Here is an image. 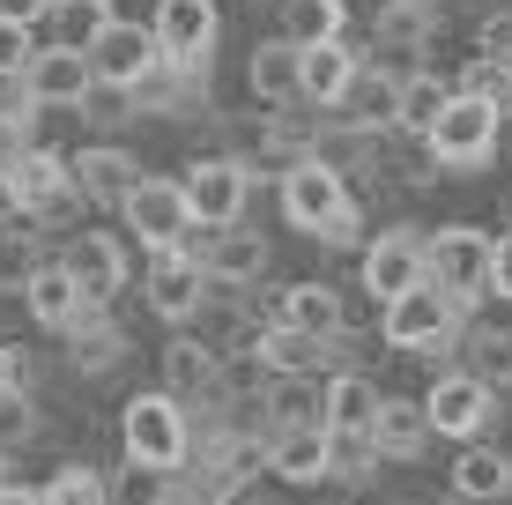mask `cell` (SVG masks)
I'll use <instances>...</instances> for the list:
<instances>
[{"label": "cell", "instance_id": "obj_1", "mask_svg": "<svg viewBox=\"0 0 512 505\" xmlns=\"http://www.w3.org/2000/svg\"><path fill=\"white\" fill-rule=\"evenodd\" d=\"M119 446H127V468H149V476H171V468L193 461V409L171 387H149L119 409Z\"/></svg>", "mask_w": 512, "mask_h": 505}, {"label": "cell", "instance_id": "obj_2", "mask_svg": "<svg viewBox=\"0 0 512 505\" xmlns=\"http://www.w3.org/2000/svg\"><path fill=\"white\" fill-rule=\"evenodd\" d=\"M461 320H468L461 298H453L446 283H431V275L379 305V335H386V350H401V357H446L453 342H461Z\"/></svg>", "mask_w": 512, "mask_h": 505}, {"label": "cell", "instance_id": "obj_3", "mask_svg": "<svg viewBox=\"0 0 512 505\" xmlns=\"http://www.w3.org/2000/svg\"><path fill=\"white\" fill-rule=\"evenodd\" d=\"M0 186H8V201L23 208V216H38L45 231H75V216L90 208L82 186H75V156H60L52 142H30L8 171H0Z\"/></svg>", "mask_w": 512, "mask_h": 505}, {"label": "cell", "instance_id": "obj_4", "mask_svg": "<svg viewBox=\"0 0 512 505\" xmlns=\"http://www.w3.org/2000/svg\"><path fill=\"white\" fill-rule=\"evenodd\" d=\"M498 134H505V112L483 90H461V82H453V104L431 119L423 142H431L438 171H483L490 156H498Z\"/></svg>", "mask_w": 512, "mask_h": 505}, {"label": "cell", "instance_id": "obj_5", "mask_svg": "<svg viewBox=\"0 0 512 505\" xmlns=\"http://www.w3.org/2000/svg\"><path fill=\"white\" fill-rule=\"evenodd\" d=\"M349 201H357V194H349V171H334L327 156H297V164L275 179V208H282V223H290V231H305V238H320Z\"/></svg>", "mask_w": 512, "mask_h": 505}, {"label": "cell", "instance_id": "obj_6", "mask_svg": "<svg viewBox=\"0 0 512 505\" xmlns=\"http://www.w3.org/2000/svg\"><path fill=\"white\" fill-rule=\"evenodd\" d=\"M119 223H127V238H134L141 253H171V246H186V231H193L186 186H179V179H149V171H141L134 194L119 201Z\"/></svg>", "mask_w": 512, "mask_h": 505}, {"label": "cell", "instance_id": "obj_7", "mask_svg": "<svg viewBox=\"0 0 512 505\" xmlns=\"http://www.w3.org/2000/svg\"><path fill=\"white\" fill-rule=\"evenodd\" d=\"M490 246H498V231H475V223H438L431 231V283H446L461 312L490 298Z\"/></svg>", "mask_w": 512, "mask_h": 505}, {"label": "cell", "instance_id": "obj_8", "mask_svg": "<svg viewBox=\"0 0 512 505\" xmlns=\"http://www.w3.org/2000/svg\"><path fill=\"white\" fill-rule=\"evenodd\" d=\"M141 305L156 312L164 327H193V312L208 305V260L171 246V253H149V275H141Z\"/></svg>", "mask_w": 512, "mask_h": 505}, {"label": "cell", "instance_id": "obj_9", "mask_svg": "<svg viewBox=\"0 0 512 505\" xmlns=\"http://www.w3.org/2000/svg\"><path fill=\"white\" fill-rule=\"evenodd\" d=\"M179 186H186L193 223H208V231L245 223V208H253V164H245V156H201Z\"/></svg>", "mask_w": 512, "mask_h": 505}, {"label": "cell", "instance_id": "obj_10", "mask_svg": "<svg viewBox=\"0 0 512 505\" xmlns=\"http://www.w3.org/2000/svg\"><path fill=\"white\" fill-rule=\"evenodd\" d=\"M364 290L386 305V298H401V290H416L423 275H431V231H416V223H394V231H379V238H364Z\"/></svg>", "mask_w": 512, "mask_h": 505}, {"label": "cell", "instance_id": "obj_11", "mask_svg": "<svg viewBox=\"0 0 512 505\" xmlns=\"http://www.w3.org/2000/svg\"><path fill=\"white\" fill-rule=\"evenodd\" d=\"M423 409H431V431H438V439H483L490 416H498V387H490V379H475L468 364H453V372L431 379Z\"/></svg>", "mask_w": 512, "mask_h": 505}, {"label": "cell", "instance_id": "obj_12", "mask_svg": "<svg viewBox=\"0 0 512 505\" xmlns=\"http://www.w3.org/2000/svg\"><path fill=\"white\" fill-rule=\"evenodd\" d=\"M60 268L75 275V283L90 290L97 305L127 298V283H134V260H127V238H112V231H60Z\"/></svg>", "mask_w": 512, "mask_h": 505}, {"label": "cell", "instance_id": "obj_13", "mask_svg": "<svg viewBox=\"0 0 512 505\" xmlns=\"http://www.w3.org/2000/svg\"><path fill=\"white\" fill-rule=\"evenodd\" d=\"M446 8L438 0H379V23H372V60H386L394 75H416L423 45L438 38Z\"/></svg>", "mask_w": 512, "mask_h": 505}, {"label": "cell", "instance_id": "obj_14", "mask_svg": "<svg viewBox=\"0 0 512 505\" xmlns=\"http://www.w3.org/2000/svg\"><path fill=\"white\" fill-rule=\"evenodd\" d=\"M149 30H156L171 67H208V52L223 38V15H216V0H156Z\"/></svg>", "mask_w": 512, "mask_h": 505}, {"label": "cell", "instance_id": "obj_15", "mask_svg": "<svg viewBox=\"0 0 512 505\" xmlns=\"http://www.w3.org/2000/svg\"><path fill=\"white\" fill-rule=\"evenodd\" d=\"M60 342H67V364H75L82 379L119 372V364H127V327H119V305H82L75 320L60 327Z\"/></svg>", "mask_w": 512, "mask_h": 505}, {"label": "cell", "instance_id": "obj_16", "mask_svg": "<svg viewBox=\"0 0 512 505\" xmlns=\"http://www.w3.org/2000/svg\"><path fill=\"white\" fill-rule=\"evenodd\" d=\"M357 67H364V52L349 45V30L297 45V97H305V104H320V112H334V97L349 90V75H357Z\"/></svg>", "mask_w": 512, "mask_h": 505}, {"label": "cell", "instance_id": "obj_17", "mask_svg": "<svg viewBox=\"0 0 512 505\" xmlns=\"http://www.w3.org/2000/svg\"><path fill=\"white\" fill-rule=\"evenodd\" d=\"M401 82H409V75H394L386 60H364L357 75H349V90L334 97V119H349V127H372V134L401 127Z\"/></svg>", "mask_w": 512, "mask_h": 505}, {"label": "cell", "instance_id": "obj_18", "mask_svg": "<svg viewBox=\"0 0 512 505\" xmlns=\"http://www.w3.org/2000/svg\"><path fill=\"white\" fill-rule=\"evenodd\" d=\"M156 372H164V387L179 394L186 409H201V402H216V387H223V357L208 350L193 327H179V335L164 342V357H156Z\"/></svg>", "mask_w": 512, "mask_h": 505}, {"label": "cell", "instance_id": "obj_19", "mask_svg": "<svg viewBox=\"0 0 512 505\" xmlns=\"http://www.w3.org/2000/svg\"><path fill=\"white\" fill-rule=\"evenodd\" d=\"M90 60H97V75H104V82H127V90H134L149 67H164V45H156V30H149V23H127V15H112V23L97 30Z\"/></svg>", "mask_w": 512, "mask_h": 505}, {"label": "cell", "instance_id": "obj_20", "mask_svg": "<svg viewBox=\"0 0 512 505\" xmlns=\"http://www.w3.org/2000/svg\"><path fill=\"white\" fill-rule=\"evenodd\" d=\"M23 82H30L38 104H67V112H75V104L90 97V82H97V60L75 52V45H38L30 67H23Z\"/></svg>", "mask_w": 512, "mask_h": 505}, {"label": "cell", "instance_id": "obj_21", "mask_svg": "<svg viewBox=\"0 0 512 505\" xmlns=\"http://www.w3.org/2000/svg\"><path fill=\"white\" fill-rule=\"evenodd\" d=\"M134 179H141V156L134 149H119V142L75 149V186H82V201H90V208H119L134 194Z\"/></svg>", "mask_w": 512, "mask_h": 505}, {"label": "cell", "instance_id": "obj_22", "mask_svg": "<svg viewBox=\"0 0 512 505\" xmlns=\"http://www.w3.org/2000/svg\"><path fill=\"white\" fill-rule=\"evenodd\" d=\"M327 454H334L327 424H282L268 439V476H282V483H327Z\"/></svg>", "mask_w": 512, "mask_h": 505}, {"label": "cell", "instance_id": "obj_23", "mask_svg": "<svg viewBox=\"0 0 512 505\" xmlns=\"http://www.w3.org/2000/svg\"><path fill=\"white\" fill-rule=\"evenodd\" d=\"M201 260H208V283H238L245 290V283L268 275V238L245 231V223H223V231H208Z\"/></svg>", "mask_w": 512, "mask_h": 505}, {"label": "cell", "instance_id": "obj_24", "mask_svg": "<svg viewBox=\"0 0 512 505\" xmlns=\"http://www.w3.org/2000/svg\"><path fill=\"white\" fill-rule=\"evenodd\" d=\"M15 298H23V312H30V320H38V327H52V335H60V327H67V320H75V312H82V305H97V298H90V290H82V283H75V275H67V268H60V253H52V260H45V268H38V275H30V283H23V290H15Z\"/></svg>", "mask_w": 512, "mask_h": 505}, {"label": "cell", "instance_id": "obj_25", "mask_svg": "<svg viewBox=\"0 0 512 505\" xmlns=\"http://www.w3.org/2000/svg\"><path fill=\"white\" fill-rule=\"evenodd\" d=\"M446 491L453 498H512V454L483 439H461V454L446 468Z\"/></svg>", "mask_w": 512, "mask_h": 505}, {"label": "cell", "instance_id": "obj_26", "mask_svg": "<svg viewBox=\"0 0 512 505\" xmlns=\"http://www.w3.org/2000/svg\"><path fill=\"white\" fill-rule=\"evenodd\" d=\"M245 90H253V104H268V112L305 104V97H297V45L290 38H260L253 60H245Z\"/></svg>", "mask_w": 512, "mask_h": 505}, {"label": "cell", "instance_id": "obj_27", "mask_svg": "<svg viewBox=\"0 0 512 505\" xmlns=\"http://www.w3.org/2000/svg\"><path fill=\"white\" fill-rule=\"evenodd\" d=\"M431 439H438V431H431V409H423V402H394V394L379 402V416H372V446H379L386 461H416Z\"/></svg>", "mask_w": 512, "mask_h": 505}, {"label": "cell", "instance_id": "obj_28", "mask_svg": "<svg viewBox=\"0 0 512 505\" xmlns=\"http://www.w3.org/2000/svg\"><path fill=\"white\" fill-rule=\"evenodd\" d=\"M268 372H334V342L320 335H305L297 320H282V327H260V350H253Z\"/></svg>", "mask_w": 512, "mask_h": 505}, {"label": "cell", "instance_id": "obj_29", "mask_svg": "<svg viewBox=\"0 0 512 505\" xmlns=\"http://www.w3.org/2000/svg\"><path fill=\"white\" fill-rule=\"evenodd\" d=\"M386 394L372 387V372H357V364H342V372H327V431H372Z\"/></svg>", "mask_w": 512, "mask_h": 505}, {"label": "cell", "instance_id": "obj_30", "mask_svg": "<svg viewBox=\"0 0 512 505\" xmlns=\"http://www.w3.org/2000/svg\"><path fill=\"white\" fill-rule=\"evenodd\" d=\"M268 416H275V431L282 424H327V372H275Z\"/></svg>", "mask_w": 512, "mask_h": 505}, {"label": "cell", "instance_id": "obj_31", "mask_svg": "<svg viewBox=\"0 0 512 505\" xmlns=\"http://www.w3.org/2000/svg\"><path fill=\"white\" fill-rule=\"evenodd\" d=\"M112 0H52V8H45V23H38V38L45 45H75V52H90L97 45V30L104 23H112Z\"/></svg>", "mask_w": 512, "mask_h": 505}, {"label": "cell", "instance_id": "obj_32", "mask_svg": "<svg viewBox=\"0 0 512 505\" xmlns=\"http://www.w3.org/2000/svg\"><path fill=\"white\" fill-rule=\"evenodd\" d=\"M290 320L305 327V335H349V290H334V283H290Z\"/></svg>", "mask_w": 512, "mask_h": 505}, {"label": "cell", "instance_id": "obj_33", "mask_svg": "<svg viewBox=\"0 0 512 505\" xmlns=\"http://www.w3.org/2000/svg\"><path fill=\"white\" fill-rule=\"evenodd\" d=\"M334 30H349V0H282V38L290 45L334 38Z\"/></svg>", "mask_w": 512, "mask_h": 505}, {"label": "cell", "instance_id": "obj_34", "mask_svg": "<svg viewBox=\"0 0 512 505\" xmlns=\"http://www.w3.org/2000/svg\"><path fill=\"white\" fill-rule=\"evenodd\" d=\"M461 350H468L461 364H468L475 379H490L498 394H512V335H505V327H468Z\"/></svg>", "mask_w": 512, "mask_h": 505}, {"label": "cell", "instance_id": "obj_35", "mask_svg": "<svg viewBox=\"0 0 512 505\" xmlns=\"http://www.w3.org/2000/svg\"><path fill=\"white\" fill-rule=\"evenodd\" d=\"M453 104V82L446 75H431V67H416L409 82H401V127H416V134H431V119Z\"/></svg>", "mask_w": 512, "mask_h": 505}, {"label": "cell", "instance_id": "obj_36", "mask_svg": "<svg viewBox=\"0 0 512 505\" xmlns=\"http://www.w3.org/2000/svg\"><path fill=\"white\" fill-rule=\"evenodd\" d=\"M386 454L372 446V431H334V454H327V476L334 483H349V491H364L372 483V468H379Z\"/></svg>", "mask_w": 512, "mask_h": 505}, {"label": "cell", "instance_id": "obj_37", "mask_svg": "<svg viewBox=\"0 0 512 505\" xmlns=\"http://www.w3.org/2000/svg\"><path fill=\"white\" fill-rule=\"evenodd\" d=\"M112 498V476H97L90 461H67L45 476V505H104Z\"/></svg>", "mask_w": 512, "mask_h": 505}, {"label": "cell", "instance_id": "obj_38", "mask_svg": "<svg viewBox=\"0 0 512 505\" xmlns=\"http://www.w3.org/2000/svg\"><path fill=\"white\" fill-rule=\"evenodd\" d=\"M30 439H38V394L0 387V454H23Z\"/></svg>", "mask_w": 512, "mask_h": 505}, {"label": "cell", "instance_id": "obj_39", "mask_svg": "<svg viewBox=\"0 0 512 505\" xmlns=\"http://www.w3.org/2000/svg\"><path fill=\"white\" fill-rule=\"evenodd\" d=\"M75 112L82 119H97V127H104V119H112V127H127V119H141V104H134V90H127V82H90V97H82L75 104Z\"/></svg>", "mask_w": 512, "mask_h": 505}, {"label": "cell", "instance_id": "obj_40", "mask_svg": "<svg viewBox=\"0 0 512 505\" xmlns=\"http://www.w3.org/2000/svg\"><path fill=\"white\" fill-rule=\"evenodd\" d=\"M238 305L253 312L260 327H282V320H290V283H268V275H260V283L238 290Z\"/></svg>", "mask_w": 512, "mask_h": 505}, {"label": "cell", "instance_id": "obj_41", "mask_svg": "<svg viewBox=\"0 0 512 505\" xmlns=\"http://www.w3.org/2000/svg\"><path fill=\"white\" fill-rule=\"evenodd\" d=\"M38 23H15V15H0V75H23L30 52H38Z\"/></svg>", "mask_w": 512, "mask_h": 505}, {"label": "cell", "instance_id": "obj_42", "mask_svg": "<svg viewBox=\"0 0 512 505\" xmlns=\"http://www.w3.org/2000/svg\"><path fill=\"white\" fill-rule=\"evenodd\" d=\"M475 52H483V60H512V0H498V8L483 15V30H475Z\"/></svg>", "mask_w": 512, "mask_h": 505}, {"label": "cell", "instance_id": "obj_43", "mask_svg": "<svg viewBox=\"0 0 512 505\" xmlns=\"http://www.w3.org/2000/svg\"><path fill=\"white\" fill-rule=\"evenodd\" d=\"M30 142H38V127H30V119H15V112H0V171H8Z\"/></svg>", "mask_w": 512, "mask_h": 505}, {"label": "cell", "instance_id": "obj_44", "mask_svg": "<svg viewBox=\"0 0 512 505\" xmlns=\"http://www.w3.org/2000/svg\"><path fill=\"white\" fill-rule=\"evenodd\" d=\"M490 298L512 305V223L498 231V246H490Z\"/></svg>", "mask_w": 512, "mask_h": 505}, {"label": "cell", "instance_id": "obj_45", "mask_svg": "<svg viewBox=\"0 0 512 505\" xmlns=\"http://www.w3.org/2000/svg\"><path fill=\"white\" fill-rule=\"evenodd\" d=\"M52 0H0V15H15V23H45Z\"/></svg>", "mask_w": 512, "mask_h": 505}, {"label": "cell", "instance_id": "obj_46", "mask_svg": "<svg viewBox=\"0 0 512 505\" xmlns=\"http://www.w3.org/2000/svg\"><path fill=\"white\" fill-rule=\"evenodd\" d=\"M0 505H8V454H0Z\"/></svg>", "mask_w": 512, "mask_h": 505}, {"label": "cell", "instance_id": "obj_47", "mask_svg": "<svg viewBox=\"0 0 512 505\" xmlns=\"http://www.w3.org/2000/svg\"><path fill=\"white\" fill-rule=\"evenodd\" d=\"M505 156H512V142H505Z\"/></svg>", "mask_w": 512, "mask_h": 505}, {"label": "cell", "instance_id": "obj_48", "mask_svg": "<svg viewBox=\"0 0 512 505\" xmlns=\"http://www.w3.org/2000/svg\"><path fill=\"white\" fill-rule=\"evenodd\" d=\"M0 298H8V290H0Z\"/></svg>", "mask_w": 512, "mask_h": 505}, {"label": "cell", "instance_id": "obj_49", "mask_svg": "<svg viewBox=\"0 0 512 505\" xmlns=\"http://www.w3.org/2000/svg\"><path fill=\"white\" fill-rule=\"evenodd\" d=\"M505 67H512V60H505Z\"/></svg>", "mask_w": 512, "mask_h": 505}]
</instances>
